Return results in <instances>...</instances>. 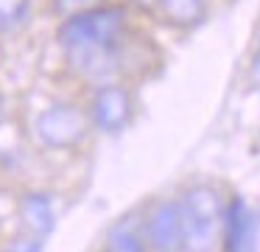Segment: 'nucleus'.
<instances>
[{
	"label": "nucleus",
	"instance_id": "f257e3e1",
	"mask_svg": "<svg viewBox=\"0 0 260 252\" xmlns=\"http://www.w3.org/2000/svg\"><path fill=\"white\" fill-rule=\"evenodd\" d=\"M126 11L120 6H92L79 14H70L59 25V42L64 50L90 48V45H115L123 31Z\"/></svg>",
	"mask_w": 260,
	"mask_h": 252
},
{
	"label": "nucleus",
	"instance_id": "f03ea898",
	"mask_svg": "<svg viewBox=\"0 0 260 252\" xmlns=\"http://www.w3.org/2000/svg\"><path fill=\"white\" fill-rule=\"evenodd\" d=\"M185 252H213L221 221V196L210 185H196L182 199Z\"/></svg>",
	"mask_w": 260,
	"mask_h": 252
},
{
	"label": "nucleus",
	"instance_id": "7ed1b4c3",
	"mask_svg": "<svg viewBox=\"0 0 260 252\" xmlns=\"http://www.w3.org/2000/svg\"><path fill=\"white\" fill-rule=\"evenodd\" d=\"M34 129L37 137L51 149H73L87 134V118L70 104H56L37 115Z\"/></svg>",
	"mask_w": 260,
	"mask_h": 252
},
{
	"label": "nucleus",
	"instance_id": "20e7f679",
	"mask_svg": "<svg viewBox=\"0 0 260 252\" xmlns=\"http://www.w3.org/2000/svg\"><path fill=\"white\" fill-rule=\"evenodd\" d=\"M90 118L101 132L118 134L126 129V123L132 121V98L123 87L118 84H104L98 87V93L92 95L90 104Z\"/></svg>",
	"mask_w": 260,
	"mask_h": 252
},
{
	"label": "nucleus",
	"instance_id": "39448f33",
	"mask_svg": "<svg viewBox=\"0 0 260 252\" xmlns=\"http://www.w3.org/2000/svg\"><path fill=\"white\" fill-rule=\"evenodd\" d=\"M148 241L157 252H185V213L182 202H165L148 221Z\"/></svg>",
	"mask_w": 260,
	"mask_h": 252
},
{
	"label": "nucleus",
	"instance_id": "423d86ee",
	"mask_svg": "<svg viewBox=\"0 0 260 252\" xmlns=\"http://www.w3.org/2000/svg\"><path fill=\"white\" fill-rule=\"evenodd\" d=\"M226 221H224V249L226 252H252L254 241V224L252 210L246 207L243 199H232V205L226 207Z\"/></svg>",
	"mask_w": 260,
	"mask_h": 252
},
{
	"label": "nucleus",
	"instance_id": "0eeeda50",
	"mask_svg": "<svg viewBox=\"0 0 260 252\" xmlns=\"http://www.w3.org/2000/svg\"><path fill=\"white\" fill-rule=\"evenodd\" d=\"M23 221L34 235H48L53 230V205L45 193H28L23 199Z\"/></svg>",
	"mask_w": 260,
	"mask_h": 252
},
{
	"label": "nucleus",
	"instance_id": "6e6552de",
	"mask_svg": "<svg viewBox=\"0 0 260 252\" xmlns=\"http://www.w3.org/2000/svg\"><path fill=\"white\" fill-rule=\"evenodd\" d=\"M159 9H162L165 20L174 22V25H196L207 17V6L204 0H159Z\"/></svg>",
	"mask_w": 260,
	"mask_h": 252
},
{
	"label": "nucleus",
	"instance_id": "1a4fd4ad",
	"mask_svg": "<svg viewBox=\"0 0 260 252\" xmlns=\"http://www.w3.org/2000/svg\"><path fill=\"white\" fill-rule=\"evenodd\" d=\"M31 0H0V31H12L25 20Z\"/></svg>",
	"mask_w": 260,
	"mask_h": 252
},
{
	"label": "nucleus",
	"instance_id": "9d476101",
	"mask_svg": "<svg viewBox=\"0 0 260 252\" xmlns=\"http://www.w3.org/2000/svg\"><path fill=\"white\" fill-rule=\"evenodd\" d=\"M104 252H143V244L132 233H115Z\"/></svg>",
	"mask_w": 260,
	"mask_h": 252
},
{
	"label": "nucleus",
	"instance_id": "9b49d317",
	"mask_svg": "<svg viewBox=\"0 0 260 252\" xmlns=\"http://www.w3.org/2000/svg\"><path fill=\"white\" fill-rule=\"evenodd\" d=\"M92 6H95V0H53V9H56L59 14H64V17L79 14V11L92 9Z\"/></svg>",
	"mask_w": 260,
	"mask_h": 252
},
{
	"label": "nucleus",
	"instance_id": "f8f14e48",
	"mask_svg": "<svg viewBox=\"0 0 260 252\" xmlns=\"http://www.w3.org/2000/svg\"><path fill=\"white\" fill-rule=\"evenodd\" d=\"M12 252H42V244L40 241H28V244L17 246V249H12Z\"/></svg>",
	"mask_w": 260,
	"mask_h": 252
},
{
	"label": "nucleus",
	"instance_id": "ddd939ff",
	"mask_svg": "<svg viewBox=\"0 0 260 252\" xmlns=\"http://www.w3.org/2000/svg\"><path fill=\"white\" fill-rule=\"evenodd\" d=\"M135 6H140V9H154V6H159V0H132Z\"/></svg>",
	"mask_w": 260,
	"mask_h": 252
},
{
	"label": "nucleus",
	"instance_id": "4468645a",
	"mask_svg": "<svg viewBox=\"0 0 260 252\" xmlns=\"http://www.w3.org/2000/svg\"><path fill=\"white\" fill-rule=\"evenodd\" d=\"M0 118H3V95H0Z\"/></svg>",
	"mask_w": 260,
	"mask_h": 252
}]
</instances>
